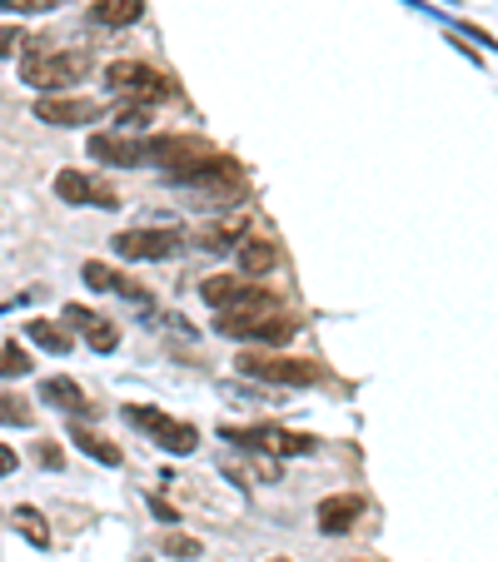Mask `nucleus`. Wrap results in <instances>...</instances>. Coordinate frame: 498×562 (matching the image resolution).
<instances>
[{
  "mask_svg": "<svg viewBox=\"0 0 498 562\" xmlns=\"http://www.w3.org/2000/svg\"><path fill=\"white\" fill-rule=\"evenodd\" d=\"M214 329H220L224 339L285 344V339H295V318H289L285 308H279V299H275V294H265V289H250V294L234 299L230 308H220Z\"/></svg>",
  "mask_w": 498,
  "mask_h": 562,
  "instance_id": "nucleus-1",
  "label": "nucleus"
},
{
  "mask_svg": "<svg viewBox=\"0 0 498 562\" xmlns=\"http://www.w3.org/2000/svg\"><path fill=\"white\" fill-rule=\"evenodd\" d=\"M90 75V55L86 50H25L21 60V80L31 90H65L75 80Z\"/></svg>",
  "mask_w": 498,
  "mask_h": 562,
  "instance_id": "nucleus-2",
  "label": "nucleus"
},
{
  "mask_svg": "<svg viewBox=\"0 0 498 562\" xmlns=\"http://www.w3.org/2000/svg\"><path fill=\"white\" fill-rule=\"evenodd\" d=\"M106 80H110V90H115L120 100H130V105H155V100L175 95L170 75H159L155 65H145V60H110Z\"/></svg>",
  "mask_w": 498,
  "mask_h": 562,
  "instance_id": "nucleus-3",
  "label": "nucleus"
},
{
  "mask_svg": "<svg viewBox=\"0 0 498 562\" xmlns=\"http://www.w3.org/2000/svg\"><path fill=\"white\" fill-rule=\"evenodd\" d=\"M240 373L265 383H289V389H309L324 379L319 359H289V353H240Z\"/></svg>",
  "mask_w": 498,
  "mask_h": 562,
  "instance_id": "nucleus-4",
  "label": "nucleus"
},
{
  "mask_svg": "<svg viewBox=\"0 0 498 562\" xmlns=\"http://www.w3.org/2000/svg\"><path fill=\"white\" fill-rule=\"evenodd\" d=\"M125 418L150 438V443L165 448V453H175V458H185V453H195V448H200V434H195L190 424H180V418H170V414H159V408L135 404V408H125Z\"/></svg>",
  "mask_w": 498,
  "mask_h": 562,
  "instance_id": "nucleus-5",
  "label": "nucleus"
},
{
  "mask_svg": "<svg viewBox=\"0 0 498 562\" xmlns=\"http://www.w3.org/2000/svg\"><path fill=\"white\" fill-rule=\"evenodd\" d=\"M224 438L240 448H255L269 458H305L314 453V438L309 434H289V428H224Z\"/></svg>",
  "mask_w": 498,
  "mask_h": 562,
  "instance_id": "nucleus-6",
  "label": "nucleus"
},
{
  "mask_svg": "<svg viewBox=\"0 0 498 562\" xmlns=\"http://www.w3.org/2000/svg\"><path fill=\"white\" fill-rule=\"evenodd\" d=\"M55 194H60L65 204H96V210H115V204H120V194L110 190L106 180L80 175V170H60V175H55Z\"/></svg>",
  "mask_w": 498,
  "mask_h": 562,
  "instance_id": "nucleus-7",
  "label": "nucleus"
},
{
  "mask_svg": "<svg viewBox=\"0 0 498 562\" xmlns=\"http://www.w3.org/2000/svg\"><path fill=\"white\" fill-rule=\"evenodd\" d=\"M115 249L125 259H175L180 255V234L175 229H125V234H115Z\"/></svg>",
  "mask_w": 498,
  "mask_h": 562,
  "instance_id": "nucleus-8",
  "label": "nucleus"
},
{
  "mask_svg": "<svg viewBox=\"0 0 498 562\" xmlns=\"http://www.w3.org/2000/svg\"><path fill=\"white\" fill-rule=\"evenodd\" d=\"M90 159H106V165H120V170H135V165H150V139H140V135H90Z\"/></svg>",
  "mask_w": 498,
  "mask_h": 562,
  "instance_id": "nucleus-9",
  "label": "nucleus"
},
{
  "mask_svg": "<svg viewBox=\"0 0 498 562\" xmlns=\"http://www.w3.org/2000/svg\"><path fill=\"white\" fill-rule=\"evenodd\" d=\"M65 324H70L80 339L90 344L96 353H110V349H120V329L110 324L106 314H96V308H80V304H65Z\"/></svg>",
  "mask_w": 498,
  "mask_h": 562,
  "instance_id": "nucleus-10",
  "label": "nucleus"
},
{
  "mask_svg": "<svg viewBox=\"0 0 498 562\" xmlns=\"http://www.w3.org/2000/svg\"><path fill=\"white\" fill-rule=\"evenodd\" d=\"M35 120H45V125H90V120H100V100L90 95H60V100H35Z\"/></svg>",
  "mask_w": 498,
  "mask_h": 562,
  "instance_id": "nucleus-11",
  "label": "nucleus"
},
{
  "mask_svg": "<svg viewBox=\"0 0 498 562\" xmlns=\"http://www.w3.org/2000/svg\"><path fill=\"white\" fill-rule=\"evenodd\" d=\"M359 518H364V498H359V493H334V498H324L314 508L319 532H334V538H340V532H350Z\"/></svg>",
  "mask_w": 498,
  "mask_h": 562,
  "instance_id": "nucleus-12",
  "label": "nucleus"
},
{
  "mask_svg": "<svg viewBox=\"0 0 498 562\" xmlns=\"http://www.w3.org/2000/svg\"><path fill=\"white\" fill-rule=\"evenodd\" d=\"M41 398H51V404L65 408V414H86V418L96 414V404L86 398V389H80L75 379H65V373H60V379H45L41 383Z\"/></svg>",
  "mask_w": 498,
  "mask_h": 562,
  "instance_id": "nucleus-13",
  "label": "nucleus"
},
{
  "mask_svg": "<svg viewBox=\"0 0 498 562\" xmlns=\"http://www.w3.org/2000/svg\"><path fill=\"white\" fill-rule=\"evenodd\" d=\"M70 443L80 448V453H90L96 463H106V468H120V443H110L106 434H96V428H86V424H70Z\"/></svg>",
  "mask_w": 498,
  "mask_h": 562,
  "instance_id": "nucleus-14",
  "label": "nucleus"
},
{
  "mask_svg": "<svg viewBox=\"0 0 498 562\" xmlns=\"http://www.w3.org/2000/svg\"><path fill=\"white\" fill-rule=\"evenodd\" d=\"M279 265V249L269 239H240V274L244 279H259Z\"/></svg>",
  "mask_w": 498,
  "mask_h": 562,
  "instance_id": "nucleus-15",
  "label": "nucleus"
},
{
  "mask_svg": "<svg viewBox=\"0 0 498 562\" xmlns=\"http://www.w3.org/2000/svg\"><path fill=\"white\" fill-rule=\"evenodd\" d=\"M250 289H255V284H250V279L214 274V279H204V284H200V299H204V304H210V308H230L234 299H244V294H250Z\"/></svg>",
  "mask_w": 498,
  "mask_h": 562,
  "instance_id": "nucleus-16",
  "label": "nucleus"
},
{
  "mask_svg": "<svg viewBox=\"0 0 498 562\" xmlns=\"http://www.w3.org/2000/svg\"><path fill=\"white\" fill-rule=\"evenodd\" d=\"M140 15H145V0H96V5H90V21L96 25H135Z\"/></svg>",
  "mask_w": 498,
  "mask_h": 562,
  "instance_id": "nucleus-17",
  "label": "nucleus"
},
{
  "mask_svg": "<svg viewBox=\"0 0 498 562\" xmlns=\"http://www.w3.org/2000/svg\"><path fill=\"white\" fill-rule=\"evenodd\" d=\"M80 274H86V284H90V289H120V294H130V299H145V289L130 284L125 274H115V269L100 265V259H90V265L80 269Z\"/></svg>",
  "mask_w": 498,
  "mask_h": 562,
  "instance_id": "nucleus-18",
  "label": "nucleus"
},
{
  "mask_svg": "<svg viewBox=\"0 0 498 562\" xmlns=\"http://www.w3.org/2000/svg\"><path fill=\"white\" fill-rule=\"evenodd\" d=\"M25 334H31L41 349H51V353H70L75 349V339L60 329V324H51V318H31V324H25Z\"/></svg>",
  "mask_w": 498,
  "mask_h": 562,
  "instance_id": "nucleus-19",
  "label": "nucleus"
},
{
  "mask_svg": "<svg viewBox=\"0 0 498 562\" xmlns=\"http://www.w3.org/2000/svg\"><path fill=\"white\" fill-rule=\"evenodd\" d=\"M11 522L21 528V538L31 542V548H51V522H45L41 513L31 508V503H25V508H15V513H11Z\"/></svg>",
  "mask_w": 498,
  "mask_h": 562,
  "instance_id": "nucleus-20",
  "label": "nucleus"
},
{
  "mask_svg": "<svg viewBox=\"0 0 498 562\" xmlns=\"http://www.w3.org/2000/svg\"><path fill=\"white\" fill-rule=\"evenodd\" d=\"M0 424H11V428H31V424H35L31 398H21V393H0Z\"/></svg>",
  "mask_w": 498,
  "mask_h": 562,
  "instance_id": "nucleus-21",
  "label": "nucleus"
},
{
  "mask_svg": "<svg viewBox=\"0 0 498 562\" xmlns=\"http://www.w3.org/2000/svg\"><path fill=\"white\" fill-rule=\"evenodd\" d=\"M25 373H31V359L21 344H0V379H25Z\"/></svg>",
  "mask_w": 498,
  "mask_h": 562,
  "instance_id": "nucleus-22",
  "label": "nucleus"
},
{
  "mask_svg": "<svg viewBox=\"0 0 498 562\" xmlns=\"http://www.w3.org/2000/svg\"><path fill=\"white\" fill-rule=\"evenodd\" d=\"M65 0H0V11H15V15H41V11H55Z\"/></svg>",
  "mask_w": 498,
  "mask_h": 562,
  "instance_id": "nucleus-23",
  "label": "nucleus"
},
{
  "mask_svg": "<svg viewBox=\"0 0 498 562\" xmlns=\"http://www.w3.org/2000/svg\"><path fill=\"white\" fill-rule=\"evenodd\" d=\"M25 45H31V35H25V31H15V25H0V60H5V55H15V50H25Z\"/></svg>",
  "mask_w": 498,
  "mask_h": 562,
  "instance_id": "nucleus-24",
  "label": "nucleus"
},
{
  "mask_svg": "<svg viewBox=\"0 0 498 562\" xmlns=\"http://www.w3.org/2000/svg\"><path fill=\"white\" fill-rule=\"evenodd\" d=\"M165 552H170V558H195V552H200V542H195V538H170V548H165Z\"/></svg>",
  "mask_w": 498,
  "mask_h": 562,
  "instance_id": "nucleus-25",
  "label": "nucleus"
},
{
  "mask_svg": "<svg viewBox=\"0 0 498 562\" xmlns=\"http://www.w3.org/2000/svg\"><path fill=\"white\" fill-rule=\"evenodd\" d=\"M15 463H21V458H15V448L0 443V477H11V473H15Z\"/></svg>",
  "mask_w": 498,
  "mask_h": 562,
  "instance_id": "nucleus-26",
  "label": "nucleus"
}]
</instances>
